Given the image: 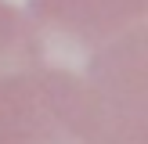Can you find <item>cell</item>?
<instances>
[{
    "label": "cell",
    "mask_w": 148,
    "mask_h": 144,
    "mask_svg": "<svg viewBox=\"0 0 148 144\" xmlns=\"http://www.w3.org/2000/svg\"><path fill=\"white\" fill-rule=\"evenodd\" d=\"M65 69L29 14L0 0V144H65Z\"/></svg>",
    "instance_id": "cell-2"
},
{
    "label": "cell",
    "mask_w": 148,
    "mask_h": 144,
    "mask_svg": "<svg viewBox=\"0 0 148 144\" xmlns=\"http://www.w3.org/2000/svg\"><path fill=\"white\" fill-rule=\"evenodd\" d=\"M29 22L62 65H76L148 18V0H29Z\"/></svg>",
    "instance_id": "cell-3"
},
{
    "label": "cell",
    "mask_w": 148,
    "mask_h": 144,
    "mask_svg": "<svg viewBox=\"0 0 148 144\" xmlns=\"http://www.w3.org/2000/svg\"><path fill=\"white\" fill-rule=\"evenodd\" d=\"M65 144H76V141H65Z\"/></svg>",
    "instance_id": "cell-4"
},
{
    "label": "cell",
    "mask_w": 148,
    "mask_h": 144,
    "mask_svg": "<svg viewBox=\"0 0 148 144\" xmlns=\"http://www.w3.org/2000/svg\"><path fill=\"white\" fill-rule=\"evenodd\" d=\"M62 69L65 141L148 144V18L90 58Z\"/></svg>",
    "instance_id": "cell-1"
}]
</instances>
